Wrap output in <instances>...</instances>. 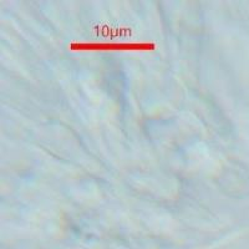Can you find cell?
<instances>
[{
    "instance_id": "1",
    "label": "cell",
    "mask_w": 249,
    "mask_h": 249,
    "mask_svg": "<svg viewBox=\"0 0 249 249\" xmlns=\"http://www.w3.org/2000/svg\"><path fill=\"white\" fill-rule=\"evenodd\" d=\"M155 48L153 44H96V43H72L69 49L72 51L84 50H151Z\"/></svg>"
}]
</instances>
